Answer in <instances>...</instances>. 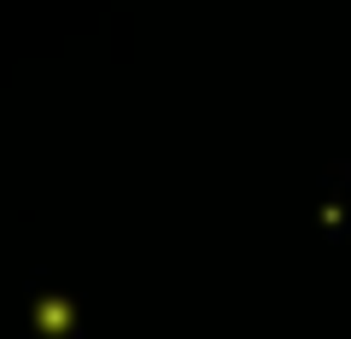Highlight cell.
Wrapping results in <instances>:
<instances>
[{"instance_id": "obj_1", "label": "cell", "mask_w": 351, "mask_h": 339, "mask_svg": "<svg viewBox=\"0 0 351 339\" xmlns=\"http://www.w3.org/2000/svg\"><path fill=\"white\" fill-rule=\"evenodd\" d=\"M36 322H41V334H64V327H71V304H64V299H41L36 304Z\"/></svg>"}]
</instances>
